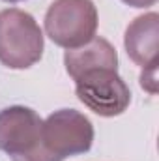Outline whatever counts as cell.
Listing matches in <instances>:
<instances>
[{
  "mask_svg": "<svg viewBox=\"0 0 159 161\" xmlns=\"http://www.w3.org/2000/svg\"><path fill=\"white\" fill-rule=\"evenodd\" d=\"M6 2H21V0H6Z\"/></svg>",
  "mask_w": 159,
  "mask_h": 161,
  "instance_id": "obj_10",
  "label": "cell"
},
{
  "mask_svg": "<svg viewBox=\"0 0 159 161\" xmlns=\"http://www.w3.org/2000/svg\"><path fill=\"white\" fill-rule=\"evenodd\" d=\"M40 114L28 107L13 105L0 111V150L11 161H58L41 142Z\"/></svg>",
  "mask_w": 159,
  "mask_h": 161,
  "instance_id": "obj_2",
  "label": "cell"
},
{
  "mask_svg": "<svg viewBox=\"0 0 159 161\" xmlns=\"http://www.w3.org/2000/svg\"><path fill=\"white\" fill-rule=\"evenodd\" d=\"M80 103L99 116H118L131 103V90L118 75V69H94L75 79Z\"/></svg>",
  "mask_w": 159,
  "mask_h": 161,
  "instance_id": "obj_5",
  "label": "cell"
},
{
  "mask_svg": "<svg viewBox=\"0 0 159 161\" xmlns=\"http://www.w3.org/2000/svg\"><path fill=\"white\" fill-rule=\"evenodd\" d=\"M43 148L58 161L84 154L94 142V125L75 109H60L41 125Z\"/></svg>",
  "mask_w": 159,
  "mask_h": 161,
  "instance_id": "obj_4",
  "label": "cell"
},
{
  "mask_svg": "<svg viewBox=\"0 0 159 161\" xmlns=\"http://www.w3.org/2000/svg\"><path fill=\"white\" fill-rule=\"evenodd\" d=\"M157 40H159V15L150 11L137 17L125 30L123 45L129 58L144 68L157 64Z\"/></svg>",
  "mask_w": 159,
  "mask_h": 161,
  "instance_id": "obj_6",
  "label": "cell"
},
{
  "mask_svg": "<svg viewBox=\"0 0 159 161\" xmlns=\"http://www.w3.org/2000/svg\"><path fill=\"white\" fill-rule=\"evenodd\" d=\"M66 71L75 80L94 69H118V54L111 41L94 38L79 49H69L64 54Z\"/></svg>",
  "mask_w": 159,
  "mask_h": 161,
  "instance_id": "obj_7",
  "label": "cell"
},
{
  "mask_svg": "<svg viewBox=\"0 0 159 161\" xmlns=\"http://www.w3.org/2000/svg\"><path fill=\"white\" fill-rule=\"evenodd\" d=\"M122 2H125V4L131 6V8H150V6H154L157 0H122Z\"/></svg>",
  "mask_w": 159,
  "mask_h": 161,
  "instance_id": "obj_9",
  "label": "cell"
},
{
  "mask_svg": "<svg viewBox=\"0 0 159 161\" xmlns=\"http://www.w3.org/2000/svg\"><path fill=\"white\" fill-rule=\"evenodd\" d=\"M97 9L92 0H54L45 13V32L58 47L79 49L96 38Z\"/></svg>",
  "mask_w": 159,
  "mask_h": 161,
  "instance_id": "obj_3",
  "label": "cell"
},
{
  "mask_svg": "<svg viewBox=\"0 0 159 161\" xmlns=\"http://www.w3.org/2000/svg\"><path fill=\"white\" fill-rule=\"evenodd\" d=\"M157 64L156 66H150V68H144L142 69V75H140V86L146 88L150 94H156L157 92Z\"/></svg>",
  "mask_w": 159,
  "mask_h": 161,
  "instance_id": "obj_8",
  "label": "cell"
},
{
  "mask_svg": "<svg viewBox=\"0 0 159 161\" xmlns=\"http://www.w3.org/2000/svg\"><path fill=\"white\" fill-rule=\"evenodd\" d=\"M43 56V32L36 19L17 8L0 11V62L9 69H26Z\"/></svg>",
  "mask_w": 159,
  "mask_h": 161,
  "instance_id": "obj_1",
  "label": "cell"
}]
</instances>
